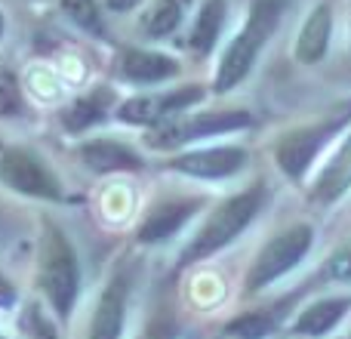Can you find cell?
Listing matches in <instances>:
<instances>
[{
    "label": "cell",
    "mask_w": 351,
    "mask_h": 339,
    "mask_svg": "<svg viewBox=\"0 0 351 339\" xmlns=\"http://www.w3.org/2000/svg\"><path fill=\"white\" fill-rule=\"evenodd\" d=\"M280 16H284V0H256L250 19L243 22V28L237 31V37L228 43L222 62L216 71V93H228L253 71L256 59H259L262 47L268 43V37L278 31Z\"/></svg>",
    "instance_id": "6da1fadb"
},
{
    "label": "cell",
    "mask_w": 351,
    "mask_h": 339,
    "mask_svg": "<svg viewBox=\"0 0 351 339\" xmlns=\"http://www.w3.org/2000/svg\"><path fill=\"white\" fill-rule=\"evenodd\" d=\"M262 200H265V191H262V188H250V191L234 194L231 200H225V204L210 216V222L200 229V235L191 241V247L185 250L182 262L188 266V262L206 259V256L216 253L219 247L231 244L256 219V213L262 210Z\"/></svg>",
    "instance_id": "7a4b0ae2"
},
{
    "label": "cell",
    "mask_w": 351,
    "mask_h": 339,
    "mask_svg": "<svg viewBox=\"0 0 351 339\" xmlns=\"http://www.w3.org/2000/svg\"><path fill=\"white\" fill-rule=\"evenodd\" d=\"M77 278L80 274H77V259L71 253V244L62 237L59 229H49L47 237H43V250H40V287L62 318L74 305Z\"/></svg>",
    "instance_id": "3957f363"
},
{
    "label": "cell",
    "mask_w": 351,
    "mask_h": 339,
    "mask_svg": "<svg viewBox=\"0 0 351 339\" xmlns=\"http://www.w3.org/2000/svg\"><path fill=\"white\" fill-rule=\"evenodd\" d=\"M311 247V229L308 225H293L284 235H278L271 244H265V250L256 259V268L250 274V290H262L265 284H271L274 278H280L284 272H290Z\"/></svg>",
    "instance_id": "277c9868"
},
{
    "label": "cell",
    "mask_w": 351,
    "mask_h": 339,
    "mask_svg": "<svg viewBox=\"0 0 351 339\" xmlns=\"http://www.w3.org/2000/svg\"><path fill=\"white\" fill-rule=\"evenodd\" d=\"M348 121H351V108H342V111H336L333 117H327L324 124H317V127L284 136V139L278 142V161H280V167H284V173L293 176V179H299V176L308 170L311 161H315L317 148H321L333 133H339Z\"/></svg>",
    "instance_id": "5b68a950"
},
{
    "label": "cell",
    "mask_w": 351,
    "mask_h": 339,
    "mask_svg": "<svg viewBox=\"0 0 351 339\" xmlns=\"http://www.w3.org/2000/svg\"><path fill=\"white\" fill-rule=\"evenodd\" d=\"M0 179L10 188L34 198H59V182L40 161L25 148H3L0 152Z\"/></svg>",
    "instance_id": "8992f818"
},
{
    "label": "cell",
    "mask_w": 351,
    "mask_h": 339,
    "mask_svg": "<svg viewBox=\"0 0 351 339\" xmlns=\"http://www.w3.org/2000/svg\"><path fill=\"white\" fill-rule=\"evenodd\" d=\"M243 127H253V115L250 111H206V115H197L191 121H179L164 127L158 133V139H154V145L167 148L188 139H204V136L231 133V130H243Z\"/></svg>",
    "instance_id": "52a82bcc"
},
{
    "label": "cell",
    "mask_w": 351,
    "mask_h": 339,
    "mask_svg": "<svg viewBox=\"0 0 351 339\" xmlns=\"http://www.w3.org/2000/svg\"><path fill=\"white\" fill-rule=\"evenodd\" d=\"M200 99H204V90L194 84L170 90V93H164V96H139V99H130L121 108V121L152 124V121H160V117H170V115H179V111L191 108Z\"/></svg>",
    "instance_id": "ba28073f"
},
{
    "label": "cell",
    "mask_w": 351,
    "mask_h": 339,
    "mask_svg": "<svg viewBox=\"0 0 351 339\" xmlns=\"http://www.w3.org/2000/svg\"><path fill=\"white\" fill-rule=\"evenodd\" d=\"M330 34H333V6L327 0L315 6L308 12V19L302 22L296 34V47H293V56L302 65H317V62L327 56L330 49Z\"/></svg>",
    "instance_id": "9c48e42d"
},
{
    "label": "cell",
    "mask_w": 351,
    "mask_h": 339,
    "mask_svg": "<svg viewBox=\"0 0 351 339\" xmlns=\"http://www.w3.org/2000/svg\"><path fill=\"white\" fill-rule=\"evenodd\" d=\"M247 154L241 148H206V152H191V154H182V158L173 161L176 170L182 173H191L200 176V179H222V176H231L243 167Z\"/></svg>",
    "instance_id": "30bf717a"
},
{
    "label": "cell",
    "mask_w": 351,
    "mask_h": 339,
    "mask_svg": "<svg viewBox=\"0 0 351 339\" xmlns=\"http://www.w3.org/2000/svg\"><path fill=\"white\" fill-rule=\"evenodd\" d=\"M127 278L117 274L108 284V290L102 293L96 305V315H93V327H90V339H117L123 327V309H127Z\"/></svg>",
    "instance_id": "8fae6325"
},
{
    "label": "cell",
    "mask_w": 351,
    "mask_h": 339,
    "mask_svg": "<svg viewBox=\"0 0 351 339\" xmlns=\"http://www.w3.org/2000/svg\"><path fill=\"white\" fill-rule=\"evenodd\" d=\"M121 74L133 84H160L179 74V62L154 49H127L121 59Z\"/></svg>",
    "instance_id": "7c38bea8"
},
{
    "label": "cell",
    "mask_w": 351,
    "mask_h": 339,
    "mask_svg": "<svg viewBox=\"0 0 351 339\" xmlns=\"http://www.w3.org/2000/svg\"><path fill=\"white\" fill-rule=\"evenodd\" d=\"M80 158L86 161V167L99 170V173H108V170H136V167H142L139 154H136L133 148L114 142V139L86 142V145L80 148Z\"/></svg>",
    "instance_id": "4fadbf2b"
},
{
    "label": "cell",
    "mask_w": 351,
    "mask_h": 339,
    "mask_svg": "<svg viewBox=\"0 0 351 339\" xmlns=\"http://www.w3.org/2000/svg\"><path fill=\"white\" fill-rule=\"evenodd\" d=\"M225 12H228V3H225V0H204V3H200L191 37H188L194 53L206 56L213 47H216L219 34H222V25H225Z\"/></svg>",
    "instance_id": "5bb4252c"
},
{
    "label": "cell",
    "mask_w": 351,
    "mask_h": 339,
    "mask_svg": "<svg viewBox=\"0 0 351 339\" xmlns=\"http://www.w3.org/2000/svg\"><path fill=\"white\" fill-rule=\"evenodd\" d=\"M351 188V136L342 142V148L336 152V158L327 164L315 185V198L324 204H333L336 198H342Z\"/></svg>",
    "instance_id": "9a60e30c"
},
{
    "label": "cell",
    "mask_w": 351,
    "mask_h": 339,
    "mask_svg": "<svg viewBox=\"0 0 351 339\" xmlns=\"http://www.w3.org/2000/svg\"><path fill=\"white\" fill-rule=\"evenodd\" d=\"M194 200H182V204H164L145 219V225L139 229V237L145 244H154V241H164V237L176 235V231L185 225V219H191L194 213Z\"/></svg>",
    "instance_id": "2e32d148"
},
{
    "label": "cell",
    "mask_w": 351,
    "mask_h": 339,
    "mask_svg": "<svg viewBox=\"0 0 351 339\" xmlns=\"http://www.w3.org/2000/svg\"><path fill=\"white\" fill-rule=\"evenodd\" d=\"M351 299L339 296V299H324V303H315L311 309H305V315L296 321V334L302 336H324L342 321V315L348 312Z\"/></svg>",
    "instance_id": "e0dca14e"
},
{
    "label": "cell",
    "mask_w": 351,
    "mask_h": 339,
    "mask_svg": "<svg viewBox=\"0 0 351 339\" xmlns=\"http://www.w3.org/2000/svg\"><path fill=\"white\" fill-rule=\"evenodd\" d=\"M108 105H111V90H93L90 96H80L77 102L68 105L62 111V121H65V127L71 133H77V130H86L96 121H102Z\"/></svg>",
    "instance_id": "ac0fdd59"
},
{
    "label": "cell",
    "mask_w": 351,
    "mask_h": 339,
    "mask_svg": "<svg viewBox=\"0 0 351 339\" xmlns=\"http://www.w3.org/2000/svg\"><path fill=\"white\" fill-rule=\"evenodd\" d=\"M188 10V0H158L145 19H142V31L148 37H167L182 25Z\"/></svg>",
    "instance_id": "d6986e66"
},
{
    "label": "cell",
    "mask_w": 351,
    "mask_h": 339,
    "mask_svg": "<svg viewBox=\"0 0 351 339\" xmlns=\"http://www.w3.org/2000/svg\"><path fill=\"white\" fill-rule=\"evenodd\" d=\"M62 12L80 28L102 31V12H99L96 0H62Z\"/></svg>",
    "instance_id": "ffe728a7"
},
{
    "label": "cell",
    "mask_w": 351,
    "mask_h": 339,
    "mask_svg": "<svg viewBox=\"0 0 351 339\" xmlns=\"http://www.w3.org/2000/svg\"><path fill=\"white\" fill-rule=\"evenodd\" d=\"M271 324H274L271 315H243L234 324H228V334H234L241 339H262L271 330Z\"/></svg>",
    "instance_id": "44dd1931"
},
{
    "label": "cell",
    "mask_w": 351,
    "mask_h": 339,
    "mask_svg": "<svg viewBox=\"0 0 351 339\" xmlns=\"http://www.w3.org/2000/svg\"><path fill=\"white\" fill-rule=\"evenodd\" d=\"M25 327H28L31 339H56L53 324H49L47 318L40 315V309H37V305H31V309H28V318H25Z\"/></svg>",
    "instance_id": "7402d4cb"
},
{
    "label": "cell",
    "mask_w": 351,
    "mask_h": 339,
    "mask_svg": "<svg viewBox=\"0 0 351 339\" xmlns=\"http://www.w3.org/2000/svg\"><path fill=\"white\" fill-rule=\"evenodd\" d=\"M16 111H19L16 84H12L10 74H3V80H0V115H16Z\"/></svg>",
    "instance_id": "603a6c76"
},
{
    "label": "cell",
    "mask_w": 351,
    "mask_h": 339,
    "mask_svg": "<svg viewBox=\"0 0 351 339\" xmlns=\"http://www.w3.org/2000/svg\"><path fill=\"white\" fill-rule=\"evenodd\" d=\"M330 274H333V278H351V250L336 256L333 266H330Z\"/></svg>",
    "instance_id": "cb8c5ba5"
},
{
    "label": "cell",
    "mask_w": 351,
    "mask_h": 339,
    "mask_svg": "<svg viewBox=\"0 0 351 339\" xmlns=\"http://www.w3.org/2000/svg\"><path fill=\"white\" fill-rule=\"evenodd\" d=\"M16 303V290L10 287V281L0 274V305H12Z\"/></svg>",
    "instance_id": "d4e9b609"
},
{
    "label": "cell",
    "mask_w": 351,
    "mask_h": 339,
    "mask_svg": "<svg viewBox=\"0 0 351 339\" xmlns=\"http://www.w3.org/2000/svg\"><path fill=\"white\" fill-rule=\"evenodd\" d=\"M105 3H108V10H114V12H127V10H136L142 0H105Z\"/></svg>",
    "instance_id": "484cf974"
},
{
    "label": "cell",
    "mask_w": 351,
    "mask_h": 339,
    "mask_svg": "<svg viewBox=\"0 0 351 339\" xmlns=\"http://www.w3.org/2000/svg\"><path fill=\"white\" fill-rule=\"evenodd\" d=\"M145 339H170V327H154V330H148Z\"/></svg>",
    "instance_id": "4316f807"
},
{
    "label": "cell",
    "mask_w": 351,
    "mask_h": 339,
    "mask_svg": "<svg viewBox=\"0 0 351 339\" xmlns=\"http://www.w3.org/2000/svg\"><path fill=\"white\" fill-rule=\"evenodd\" d=\"M3 28H6V22H3V12H0V37H3Z\"/></svg>",
    "instance_id": "83f0119b"
}]
</instances>
